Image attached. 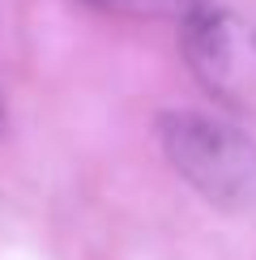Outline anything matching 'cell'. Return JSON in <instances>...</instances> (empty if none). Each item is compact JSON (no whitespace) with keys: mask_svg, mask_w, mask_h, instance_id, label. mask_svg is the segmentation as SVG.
<instances>
[{"mask_svg":"<svg viewBox=\"0 0 256 260\" xmlns=\"http://www.w3.org/2000/svg\"><path fill=\"white\" fill-rule=\"evenodd\" d=\"M158 145L171 171L213 209H256V137L239 120L175 107L158 115Z\"/></svg>","mask_w":256,"mask_h":260,"instance_id":"1","label":"cell"},{"mask_svg":"<svg viewBox=\"0 0 256 260\" xmlns=\"http://www.w3.org/2000/svg\"><path fill=\"white\" fill-rule=\"evenodd\" d=\"M184 60L201 90L235 115L256 111V26L231 9L201 0L179 21Z\"/></svg>","mask_w":256,"mask_h":260,"instance_id":"2","label":"cell"},{"mask_svg":"<svg viewBox=\"0 0 256 260\" xmlns=\"http://www.w3.org/2000/svg\"><path fill=\"white\" fill-rule=\"evenodd\" d=\"M85 5L103 9V13L120 17H154V21H184L201 0H85Z\"/></svg>","mask_w":256,"mask_h":260,"instance_id":"3","label":"cell"},{"mask_svg":"<svg viewBox=\"0 0 256 260\" xmlns=\"http://www.w3.org/2000/svg\"><path fill=\"white\" fill-rule=\"evenodd\" d=\"M5 128H9V107H5V94H0V137H5Z\"/></svg>","mask_w":256,"mask_h":260,"instance_id":"4","label":"cell"}]
</instances>
